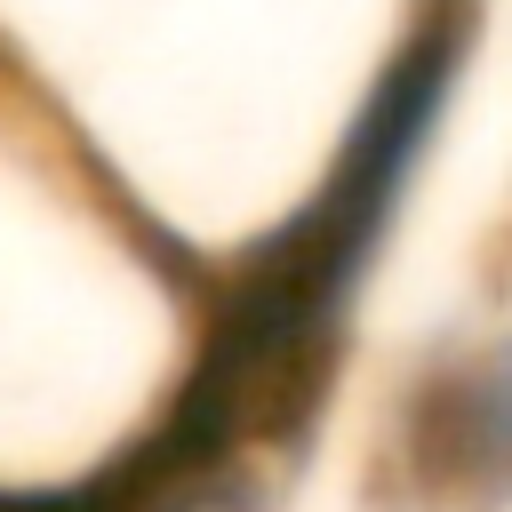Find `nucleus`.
I'll return each mask as SVG.
<instances>
[{
    "instance_id": "nucleus-1",
    "label": "nucleus",
    "mask_w": 512,
    "mask_h": 512,
    "mask_svg": "<svg viewBox=\"0 0 512 512\" xmlns=\"http://www.w3.org/2000/svg\"><path fill=\"white\" fill-rule=\"evenodd\" d=\"M392 464L440 512H512V328L440 344L392 400Z\"/></svg>"
}]
</instances>
